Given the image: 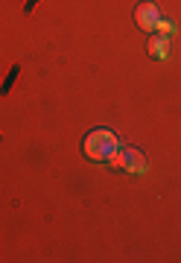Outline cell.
<instances>
[{"label":"cell","instance_id":"obj_5","mask_svg":"<svg viewBox=\"0 0 181 263\" xmlns=\"http://www.w3.org/2000/svg\"><path fill=\"white\" fill-rule=\"evenodd\" d=\"M155 29H158L161 35H170V32H172L175 27H172V21H158V24H155Z\"/></svg>","mask_w":181,"mask_h":263},{"label":"cell","instance_id":"obj_4","mask_svg":"<svg viewBox=\"0 0 181 263\" xmlns=\"http://www.w3.org/2000/svg\"><path fill=\"white\" fill-rule=\"evenodd\" d=\"M146 47H149V53H152L155 59H167V53H170V41H167V35L158 32V35L149 38V44H146Z\"/></svg>","mask_w":181,"mask_h":263},{"label":"cell","instance_id":"obj_1","mask_svg":"<svg viewBox=\"0 0 181 263\" xmlns=\"http://www.w3.org/2000/svg\"><path fill=\"white\" fill-rule=\"evenodd\" d=\"M82 149H85L88 158L111 161V158H114V152L120 149V138H117L111 129H94V132H91V135L85 138Z\"/></svg>","mask_w":181,"mask_h":263},{"label":"cell","instance_id":"obj_3","mask_svg":"<svg viewBox=\"0 0 181 263\" xmlns=\"http://www.w3.org/2000/svg\"><path fill=\"white\" fill-rule=\"evenodd\" d=\"M158 21H161V12H158V6H155V3H140V6L134 9V24H137L140 29H146V32H149V29H155V24H158Z\"/></svg>","mask_w":181,"mask_h":263},{"label":"cell","instance_id":"obj_2","mask_svg":"<svg viewBox=\"0 0 181 263\" xmlns=\"http://www.w3.org/2000/svg\"><path fill=\"white\" fill-rule=\"evenodd\" d=\"M111 164H117V167L126 170V173H143V170H146V158H143L140 149H117Z\"/></svg>","mask_w":181,"mask_h":263}]
</instances>
